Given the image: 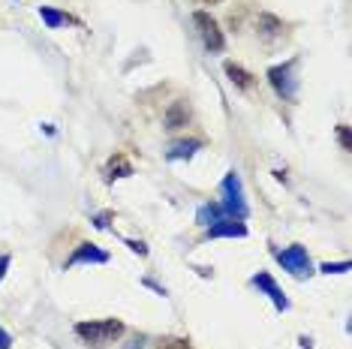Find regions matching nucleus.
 Segmentation results:
<instances>
[{"mask_svg": "<svg viewBox=\"0 0 352 349\" xmlns=\"http://www.w3.org/2000/svg\"><path fill=\"white\" fill-rule=\"evenodd\" d=\"M76 335L82 340H87V344H94V346H109V344H115V340L124 335V322H118V319L78 322L76 325Z\"/></svg>", "mask_w": 352, "mask_h": 349, "instance_id": "obj_1", "label": "nucleus"}, {"mask_svg": "<svg viewBox=\"0 0 352 349\" xmlns=\"http://www.w3.org/2000/svg\"><path fill=\"white\" fill-rule=\"evenodd\" d=\"M220 193H223V211L235 220H244L247 217V202H244V187H241V178L235 172H229L220 184Z\"/></svg>", "mask_w": 352, "mask_h": 349, "instance_id": "obj_2", "label": "nucleus"}, {"mask_svg": "<svg viewBox=\"0 0 352 349\" xmlns=\"http://www.w3.org/2000/svg\"><path fill=\"white\" fill-rule=\"evenodd\" d=\"M277 262L295 277L310 274V256H307V250H304L301 244H292V247H286V250H277Z\"/></svg>", "mask_w": 352, "mask_h": 349, "instance_id": "obj_3", "label": "nucleus"}, {"mask_svg": "<svg viewBox=\"0 0 352 349\" xmlns=\"http://www.w3.org/2000/svg\"><path fill=\"white\" fill-rule=\"evenodd\" d=\"M268 78L274 85V91L280 93L283 100H295V63H283V67H271L268 69Z\"/></svg>", "mask_w": 352, "mask_h": 349, "instance_id": "obj_4", "label": "nucleus"}, {"mask_svg": "<svg viewBox=\"0 0 352 349\" xmlns=\"http://www.w3.org/2000/svg\"><path fill=\"white\" fill-rule=\"evenodd\" d=\"M193 21H196V27H199V36H202L205 49L223 52V34H220L217 21H214L208 12H196V15H193Z\"/></svg>", "mask_w": 352, "mask_h": 349, "instance_id": "obj_5", "label": "nucleus"}, {"mask_svg": "<svg viewBox=\"0 0 352 349\" xmlns=\"http://www.w3.org/2000/svg\"><path fill=\"white\" fill-rule=\"evenodd\" d=\"M253 286H259L262 292H265V295H268L271 301H274V307H277V311H286V307H289V298H286V295H283V289H280L277 283L271 280V274L259 271V274L253 277Z\"/></svg>", "mask_w": 352, "mask_h": 349, "instance_id": "obj_6", "label": "nucleus"}, {"mask_svg": "<svg viewBox=\"0 0 352 349\" xmlns=\"http://www.w3.org/2000/svg\"><path fill=\"white\" fill-rule=\"evenodd\" d=\"M208 235L211 238H244L247 226L241 223V220H235V217H223L220 223L208 226Z\"/></svg>", "mask_w": 352, "mask_h": 349, "instance_id": "obj_7", "label": "nucleus"}, {"mask_svg": "<svg viewBox=\"0 0 352 349\" xmlns=\"http://www.w3.org/2000/svg\"><path fill=\"white\" fill-rule=\"evenodd\" d=\"M82 262H97V265H102V262H109V253L106 250H100L97 244H82L73 256L67 259V268H73V265H82Z\"/></svg>", "mask_w": 352, "mask_h": 349, "instance_id": "obj_8", "label": "nucleus"}, {"mask_svg": "<svg viewBox=\"0 0 352 349\" xmlns=\"http://www.w3.org/2000/svg\"><path fill=\"white\" fill-rule=\"evenodd\" d=\"M223 217H229L226 211H223V205H214V202H208V205H202V208L196 211V223L199 226H214V223H220Z\"/></svg>", "mask_w": 352, "mask_h": 349, "instance_id": "obj_9", "label": "nucleus"}, {"mask_svg": "<svg viewBox=\"0 0 352 349\" xmlns=\"http://www.w3.org/2000/svg\"><path fill=\"white\" fill-rule=\"evenodd\" d=\"M187 117H190V109H187V102L178 100V102H172V109H169V115H166V126L169 130H178V126L187 124Z\"/></svg>", "mask_w": 352, "mask_h": 349, "instance_id": "obj_10", "label": "nucleus"}, {"mask_svg": "<svg viewBox=\"0 0 352 349\" xmlns=\"http://www.w3.org/2000/svg\"><path fill=\"white\" fill-rule=\"evenodd\" d=\"M39 19H43L49 27H60V25H69V21H73L67 12H58V10H52V6H39Z\"/></svg>", "mask_w": 352, "mask_h": 349, "instance_id": "obj_11", "label": "nucleus"}, {"mask_svg": "<svg viewBox=\"0 0 352 349\" xmlns=\"http://www.w3.org/2000/svg\"><path fill=\"white\" fill-rule=\"evenodd\" d=\"M130 172H133V166L126 163L121 154H118V157H111V160H109V166H106V178H109V181H115V178H124V174H130Z\"/></svg>", "mask_w": 352, "mask_h": 349, "instance_id": "obj_12", "label": "nucleus"}, {"mask_svg": "<svg viewBox=\"0 0 352 349\" xmlns=\"http://www.w3.org/2000/svg\"><path fill=\"white\" fill-rule=\"evenodd\" d=\"M202 148V142L190 139V142H175V145L169 148V160H184V157H193V150Z\"/></svg>", "mask_w": 352, "mask_h": 349, "instance_id": "obj_13", "label": "nucleus"}, {"mask_svg": "<svg viewBox=\"0 0 352 349\" xmlns=\"http://www.w3.org/2000/svg\"><path fill=\"white\" fill-rule=\"evenodd\" d=\"M259 34L265 39H274V36L283 34V25H280L274 15H259Z\"/></svg>", "mask_w": 352, "mask_h": 349, "instance_id": "obj_14", "label": "nucleus"}, {"mask_svg": "<svg viewBox=\"0 0 352 349\" xmlns=\"http://www.w3.org/2000/svg\"><path fill=\"white\" fill-rule=\"evenodd\" d=\"M226 76H229V78H232V82H235L238 87H244V91L253 85V76L247 73L244 67H238V63H226Z\"/></svg>", "mask_w": 352, "mask_h": 349, "instance_id": "obj_15", "label": "nucleus"}, {"mask_svg": "<svg viewBox=\"0 0 352 349\" xmlns=\"http://www.w3.org/2000/svg\"><path fill=\"white\" fill-rule=\"evenodd\" d=\"M322 271H325V274H340V271H349V262H338V265H331V262H328V265H322Z\"/></svg>", "mask_w": 352, "mask_h": 349, "instance_id": "obj_16", "label": "nucleus"}, {"mask_svg": "<svg viewBox=\"0 0 352 349\" xmlns=\"http://www.w3.org/2000/svg\"><path fill=\"white\" fill-rule=\"evenodd\" d=\"M338 139H340L343 150H349V148H352V145H349V126H346V124H340V126H338Z\"/></svg>", "mask_w": 352, "mask_h": 349, "instance_id": "obj_17", "label": "nucleus"}, {"mask_svg": "<svg viewBox=\"0 0 352 349\" xmlns=\"http://www.w3.org/2000/svg\"><path fill=\"white\" fill-rule=\"evenodd\" d=\"M160 349H190V344L187 340H163Z\"/></svg>", "mask_w": 352, "mask_h": 349, "instance_id": "obj_18", "label": "nucleus"}, {"mask_svg": "<svg viewBox=\"0 0 352 349\" xmlns=\"http://www.w3.org/2000/svg\"><path fill=\"white\" fill-rule=\"evenodd\" d=\"M10 344H12V337L6 335L3 328H0V349H10Z\"/></svg>", "mask_w": 352, "mask_h": 349, "instance_id": "obj_19", "label": "nucleus"}, {"mask_svg": "<svg viewBox=\"0 0 352 349\" xmlns=\"http://www.w3.org/2000/svg\"><path fill=\"white\" fill-rule=\"evenodd\" d=\"M6 268H10V256H0V280H3Z\"/></svg>", "mask_w": 352, "mask_h": 349, "instance_id": "obj_20", "label": "nucleus"}, {"mask_svg": "<svg viewBox=\"0 0 352 349\" xmlns=\"http://www.w3.org/2000/svg\"><path fill=\"white\" fill-rule=\"evenodd\" d=\"M106 223H109V214H100V217H97V226L106 229Z\"/></svg>", "mask_w": 352, "mask_h": 349, "instance_id": "obj_21", "label": "nucleus"}, {"mask_svg": "<svg viewBox=\"0 0 352 349\" xmlns=\"http://www.w3.org/2000/svg\"><path fill=\"white\" fill-rule=\"evenodd\" d=\"M199 3H220V0H199Z\"/></svg>", "mask_w": 352, "mask_h": 349, "instance_id": "obj_22", "label": "nucleus"}]
</instances>
